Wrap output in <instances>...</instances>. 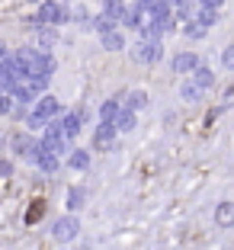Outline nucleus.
<instances>
[{
    "label": "nucleus",
    "instance_id": "6e6552de",
    "mask_svg": "<svg viewBox=\"0 0 234 250\" xmlns=\"http://www.w3.org/2000/svg\"><path fill=\"white\" fill-rule=\"evenodd\" d=\"M202 64V55L199 52H176L170 55V71L180 74V77H192V71Z\"/></svg>",
    "mask_w": 234,
    "mask_h": 250
},
{
    "label": "nucleus",
    "instance_id": "9d476101",
    "mask_svg": "<svg viewBox=\"0 0 234 250\" xmlns=\"http://www.w3.org/2000/svg\"><path fill=\"white\" fill-rule=\"evenodd\" d=\"M32 167L39 170V173H42V177H55V173H58L61 167H64V157H58V154H51V151H39L36 154V161H32Z\"/></svg>",
    "mask_w": 234,
    "mask_h": 250
},
{
    "label": "nucleus",
    "instance_id": "473e14b6",
    "mask_svg": "<svg viewBox=\"0 0 234 250\" xmlns=\"http://www.w3.org/2000/svg\"><path fill=\"white\" fill-rule=\"evenodd\" d=\"M26 3H29V7H39V3H42V0H26Z\"/></svg>",
    "mask_w": 234,
    "mask_h": 250
},
{
    "label": "nucleus",
    "instance_id": "c756f323",
    "mask_svg": "<svg viewBox=\"0 0 234 250\" xmlns=\"http://www.w3.org/2000/svg\"><path fill=\"white\" fill-rule=\"evenodd\" d=\"M199 7H205V10H221L225 7V0H196Z\"/></svg>",
    "mask_w": 234,
    "mask_h": 250
},
{
    "label": "nucleus",
    "instance_id": "f257e3e1",
    "mask_svg": "<svg viewBox=\"0 0 234 250\" xmlns=\"http://www.w3.org/2000/svg\"><path fill=\"white\" fill-rule=\"evenodd\" d=\"M10 154L16 157V161H36V154L42 151V138H39L36 132H29V128H16L13 135H10Z\"/></svg>",
    "mask_w": 234,
    "mask_h": 250
},
{
    "label": "nucleus",
    "instance_id": "cd10ccee",
    "mask_svg": "<svg viewBox=\"0 0 234 250\" xmlns=\"http://www.w3.org/2000/svg\"><path fill=\"white\" fill-rule=\"evenodd\" d=\"M13 173H16V164H13V157L0 154V180H10Z\"/></svg>",
    "mask_w": 234,
    "mask_h": 250
},
{
    "label": "nucleus",
    "instance_id": "aec40b11",
    "mask_svg": "<svg viewBox=\"0 0 234 250\" xmlns=\"http://www.w3.org/2000/svg\"><path fill=\"white\" fill-rule=\"evenodd\" d=\"M128 3H132V0H100V13H106V16H112L116 22H122Z\"/></svg>",
    "mask_w": 234,
    "mask_h": 250
},
{
    "label": "nucleus",
    "instance_id": "9b49d317",
    "mask_svg": "<svg viewBox=\"0 0 234 250\" xmlns=\"http://www.w3.org/2000/svg\"><path fill=\"white\" fill-rule=\"evenodd\" d=\"M119 100H122V106H128L132 112H141V109H148V106H151V93H148V90H141V87L119 93Z\"/></svg>",
    "mask_w": 234,
    "mask_h": 250
},
{
    "label": "nucleus",
    "instance_id": "4be33fe9",
    "mask_svg": "<svg viewBox=\"0 0 234 250\" xmlns=\"http://www.w3.org/2000/svg\"><path fill=\"white\" fill-rule=\"evenodd\" d=\"M215 225L218 228H234V202H218L215 206Z\"/></svg>",
    "mask_w": 234,
    "mask_h": 250
},
{
    "label": "nucleus",
    "instance_id": "0eeeda50",
    "mask_svg": "<svg viewBox=\"0 0 234 250\" xmlns=\"http://www.w3.org/2000/svg\"><path fill=\"white\" fill-rule=\"evenodd\" d=\"M84 125H87V106H77V109H67L64 116H61V128H64V135H67V141H77L81 138V132H84Z\"/></svg>",
    "mask_w": 234,
    "mask_h": 250
},
{
    "label": "nucleus",
    "instance_id": "20e7f679",
    "mask_svg": "<svg viewBox=\"0 0 234 250\" xmlns=\"http://www.w3.org/2000/svg\"><path fill=\"white\" fill-rule=\"evenodd\" d=\"M128 58L135 64H145V67H154L164 61V42H145V39H135L128 45Z\"/></svg>",
    "mask_w": 234,
    "mask_h": 250
},
{
    "label": "nucleus",
    "instance_id": "f03ea898",
    "mask_svg": "<svg viewBox=\"0 0 234 250\" xmlns=\"http://www.w3.org/2000/svg\"><path fill=\"white\" fill-rule=\"evenodd\" d=\"M42 147L45 151H51V154H58V157H67L71 154V141H67V135H64V128H61V119H51L48 125L42 128Z\"/></svg>",
    "mask_w": 234,
    "mask_h": 250
},
{
    "label": "nucleus",
    "instance_id": "bb28decb",
    "mask_svg": "<svg viewBox=\"0 0 234 250\" xmlns=\"http://www.w3.org/2000/svg\"><path fill=\"white\" fill-rule=\"evenodd\" d=\"M13 109H16V100L10 93H0V119H10Z\"/></svg>",
    "mask_w": 234,
    "mask_h": 250
},
{
    "label": "nucleus",
    "instance_id": "2eb2a0df",
    "mask_svg": "<svg viewBox=\"0 0 234 250\" xmlns=\"http://www.w3.org/2000/svg\"><path fill=\"white\" fill-rule=\"evenodd\" d=\"M122 112V100H119V93L116 96H109V100H103L100 106H96V122H109V125H116V116Z\"/></svg>",
    "mask_w": 234,
    "mask_h": 250
},
{
    "label": "nucleus",
    "instance_id": "423d86ee",
    "mask_svg": "<svg viewBox=\"0 0 234 250\" xmlns=\"http://www.w3.org/2000/svg\"><path fill=\"white\" fill-rule=\"evenodd\" d=\"M119 145V128L109 122H96L93 138H90V151H116Z\"/></svg>",
    "mask_w": 234,
    "mask_h": 250
},
{
    "label": "nucleus",
    "instance_id": "ddd939ff",
    "mask_svg": "<svg viewBox=\"0 0 234 250\" xmlns=\"http://www.w3.org/2000/svg\"><path fill=\"white\" fill-rule=\"evenodd\" d=\"M176 93H180V100H183V103H190V106H196V103H202V100H205V90L199 87L192 77H183V81H180V87H176Z\"/></svg>",
    "mask_w": 234,
    "mask_h": 250
},
{
    "label": "nucleus",
    "instance_id": "a878e982",
    "mask_svg": "<svg viewBox=\"0 0 234 250\" xmlns=\"http://www.w3.org/2000/svg\"><path fill=\"white\" fill-rule=\"evenodd\" d=\"M180 32H183L186 39H190V42H202L205 36H209V29H205L202 22H196V20H190V22H183V26H180Z\"/></svg>",
    "mask_w": 234,
    "mask_h": 250
},
{
    "label": "nucleus",
    "instance_id": "1a4fd4ad",
    "mask_svg": "<svg viewBox=\"0 0 234 250\" xmlns=\"http://www.w3.org/2000/svg\"><path fill=\"white\" fill-rule=\"evenodd\" d=\"M90 164H93V151H90V147H77L74 145L71 154L64 157V167L71 170V173H87Z\"/></svg>",
    "mask_w": 234,
    "mask_h": 250
},
{
    "label": "nucleus",
    "instance_id": "393cba45",
    "mask_svg": "<svg viewBox=\"0 0 234 250\" xmlns=\"http://www.w3.org/2000/svg\"><path fill=\"white\" fill-rule=\"evenodd\" d=\"M196 22H202L205 29H215L221 22V10H205V7H196V16H192Z\"/></svg>",
    "mask_w": 234,
    "mask_h": 250
},
{
    "label": "nucleus",
    "instance_id": "412c9836",
    "mask_svg": "<svg viewBox=\"0 0 234 250\" xmlns=\"http://www.w3.org/2000/svg\"><path fill=\"white\" fill-rule=\"evenodd\" d=\"M116 128H119V135L135 132V128H138V112H132L128 106H122V112L116 116Z\"/></svg>",
    "mask_w": 234,
    "mask_h": 250
},
{
    "label": "nucleus",
    "instance_id": "7ed1b4c3",
    "mask_svg": "<svg viewBox=\"0 0 234 250\" xmlns=\"http://www.w3.org/2000/svg\"><path fill=\"white\" fill-rule=\"evenodd\" d=\"M39 20H42V26H67L71 22V3L67 0H42L36 7Z\"/></svg>",
    "mask_w": 234,
    "mask_h": 250
},
{
    "label": "nucleus",
    "instance_id": "b1692460",
    "mask_svg": "<svg viewBox=\"0 0 234 250\" xmlns=\"http://www.w3.org/2000/svg\"><path fill=\"white\" fill-rule=\"evenodd\" d=\"M71 22H74V26H81V29H90V22H93V13H90L84 3H71Z\"/></svg>",
    "mask_w": 234,
    "mask_h": 250
},
{
    "label": "nucleus",
    "instance_id": "f3484780",
    "mask_svg": "<svg viewBox=\"0 0 234 250\" xmlns=\"http://www.w3.org/2000/svg\"><path fill=\"white\" fill-rule=\"evenodd\" d=\"M84 206H87V189H84V186H71V189H67V196H64V208L71 215H77Z\"/></svg>",
    "mask_w": 234,
    "mask_h": 250
},
{
    "label": "nucleus",
    "instance_id": "dca6fc26",
    "mask_svg": "<svg viewBox=\"0 0 234 250\" xmlns=\"http://www.w3.org/2000/svg\"><path fill=\"white\" fill-rule=\"evenodd\" d=\"M145 22H148V13L141 7H135V3H128V10H125V16H122V22H119V26H122L125 32H138Z\"/></svg>",
    "mask_w": 234,
    "mask_h": 250
},
{
    "label": "nucleus",
    "instance_id": "4468645a",
    "mask_svg": "<svg viewBox=\"0 0 234 250\" xmlns=\"http://www.w3.org/2000/svg\"><path fill=\"white\" fill-rule=\"evenodd\" d=\"M128 39H125V29H112L106 36H100V48L103 52H128Z\"/></svg>",
    "mask_w": 234,
    "mask_h": 250
},
{
    "label": "nucleus",
    "instance_id": "f8f14e48",
    "mask_svg": "<svg viewBox=\"0 0 234 250\" xmlns=\"http://www.w3.org/2000/svg\"><path fill=\"white\" fill-rule=\"evenodd\" d=\"M10 96H13V100H16L20 106H29V109L36 106V100H39V93L32 90V83L26 81V77H20V81H16L13 87H10Z\"/></svg>",
    "mask_w": 234,
    "mask_h": 250
},
{
    "label": "nucleus",
    "instance_id": "39448f33",
    "mask_svg": "<svg viewBox=\"0 0 234 250\" xmlns=\"http://www.w3.org/2000/svg\"><path fill=\"white\" fill-rule=\"evenodd\" d=\"M77 234H81V218H77V215L64 212V215H58V218L51 221V237L58 244H71Z\"/></svg>",
    "mask_w": 234,
    "mask_h": 250
},
{
    "label": "nucleus",
    "instance_id": "5701e85b",
    "mask_svg": "<svg viewBox=\"0 0 234 250\" xmlns=\"http://www.w3.org/2000/svg\"><path fill=\"white\" fill-rule=\"evenodd\" d=\"M90 29L96 32V36H106V32H112V29H122L112 16H106V13H93V22H90Z\"/></svg>",
    "mask_w": 234,
    "mask_h": 250
},
{
    "label": "nucleus",
    "instance_id": "7c9ffc66",
    "mask_svg": "<svg viewBox=\"0 0 234 250\" xmlns=\"http://www.w3.org/2000/svg\"><path fill=\"white\" fill-rule=\"evenodd\" d=\"M132 3H135V7H141L148 16H151V10H154V3H157V0H132Z\"/></svg>",
    "mask_w": 234,
    "mask_h": 250
},
{
    "label": "nucleus",
    "instance_id": "6ab92c4d",
    "mask_svg": "<svg viewBox=\"0 0 234 250\" xmlns=\"http://www.w3.org/2000/svg\"><path fill=\"white\" fill-rule=\"evenodd\" d=\"M192 81H196L199 87H202L205 93H209V90H215V83H218V77H215V71H212L209 64H205V61H202V64H199L196 71H192Z\"/></svg>",
    "mask_w": 234,
    "mask_h": 250
},
{
    "label": "nucleus",
    "instance_id": "2f4dec72",
    "mask_svg": "<svg viewBox=\"0 0 234 250\" xmlns=\"http://www.w3.org/2000/svg\"><path fill=\"white\" fill-rule=\"evenodd\" d=\"M10 55H13V48H7V42H0V61L10 58Z\"/></svg>",
    "mask_w": 234,
    "mask_h": 250
},
{
    "label": "nucleus",
    "instance_id": "c85d7f7f",
    "mask_svg": "<svg viewBox=\"0 0 234 250\" xmlns=\"http://www.w3.org/2000/svg\"><path fill=\"white\" fill-rule=\"evenodd\" d=\"M218 61H221V67H225V71H234V45H225V48H221Z\"/></svg>",
    "mask_w": 234,
    "mask_h": 250
},
{
    "label": "nucleus",
    "instance_id": "a211bd4d",
    "mask_svg": "<svg viewBox=\"0 0 234 250\" xmlns=\"http://www.w3.org/2000/svg\"><path fill=\"white\" fill-rule=\"evenodd\" d=\"M58 26H42V29L36 32V48H42V52H51V48H55V42H58Z\"/></svg>",
    "mask_w": 234,
    "mask_h": 250
}]
</instances>
